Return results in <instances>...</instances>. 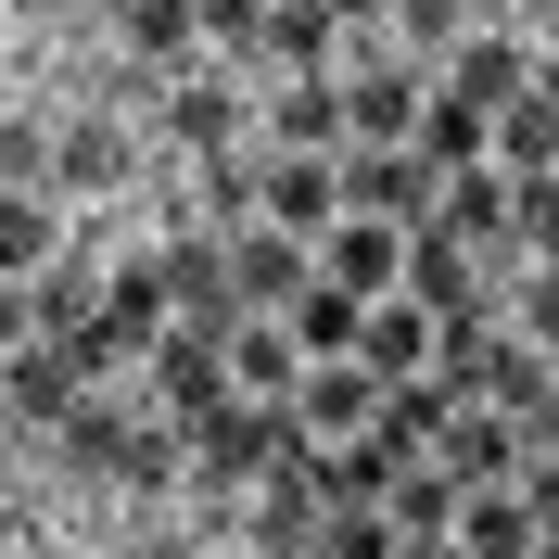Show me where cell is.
Wrapping results in <instances>:
<instances>
[{
	"label": "cell",
	"instance_id": "obj_1",
	"mask_svg": "<svg viewBox=\"0 0 559 559\" xmlns=\"http://www.w3.org/2000/svg\"><path fill=\"white\" fill-rule=\"evenodd\" d=\"M344 204L356 216H394V229H432L445 166H432L419 140H344Z\"/></svg>",
	"mask_w": 559,
	"mask_h": 559
},
{
	"label": "cell",
	"instance_id": "obj_2",
	"mask_svg": "<svg viewBox=\"0 0 559 559\" xmlns=\"http://www.w3.org/2000/svg\"><path fill=\"white\" fill-rule=\"evenodd\" d=\"M178 432H191V471H204V484H254V471H267L280 457V432H293V407H280V394H229V407H204V419H178Z\"/></svg>",
	"mask_w": 559,
	"mask_h": 559
},
{
	"label": "cell",
	"instance_id": "obj_3",
	"mask_svg": "<svg viewBox=\"0 0 559 559\" xmlns=\"http://www.w3.org/2000/svg\"><path fill=\"white\" fill-rule=\"evenodd\" d=\"M153 382H166V407L178 419H204V407H229V318H166V344H153Z\"/></svg>",
	"mask_w": 559,
	"mask_h": 559
},
{
	"label": "cell",
	"instance_id": "obj_4",
	"mask_svg": "<svg viewBox=\"0 0 559 559\" xmlns=\"http://www.w3.org/2000/svg\"><path fill=\"white\" fill-rule=\"evenodd\" d=\"M432 457H445V484L471 496V484H522V457H534V445H522V419L496 407V394H471V407L432 432Z\"/></svg>",
	"mask_w": 559,
	"mask_h": 559
},
{
	"label": "cell",
	"instance_id": "obj_5",
	"mask_svg": "<svg viewBox=\"0 0 559 559\" xmlns=\"http://www.w3.org/2000/svg\"><path fill=\"white\" fill-rule=\"evenodd\" d=\"M318 267L344 280V293H369V306H382V293H407V229H394V216H331V229H318Z\"/></svg>",
	"mask_w": 559,
	"mask_h": 559
},
{
	"label": "cell",
	"instance_id": "obj_6",
	"mask_svg": "<svg viewBox=\"0 0 559 559\" xmlns=\"http://www.w3.org/2000/svg\"><path fill=\"white\" fill-rule=\"evenodd\" d=\"M293 419H306V432H369V419H382V369H369V356H306Z\"/></svg>",
	"mask_w": 559,
	"mask_h": 559
},
{
	"label": "cell",
	"instance_id": "obj_7",
	"mask_svg": "<svg viewBox=\"0 0 559 559\" xmlns=\"http://www.w3.org/2000/svg\"><path fill=\"white\" fill-rule=\"evenodd\" d=\"M0 382H13V419H26V432H51V419H76V407H90V369H76L51 331L0 356Z\"/></svg>",
	"mask_w": 559,
	"mask_h": 559
},
{
	"label": "cell",
	"instance_id": "obj_8",
	"mask_svg": "<svg viewBox=\"0 0 559 559\" xmlns=\"http://www.w3.org/2000/svg\"><path fill=\"white\" fill-rule=\"evenodd\" d=\"M407 293H419L432 318H457V306H496L484 242H457V229H407Z\"/></svg>",
	"mask_w": 559,
	"mask_h": 559
},
{
	"label": "cell",
	"instance_id": "obj_9",
	"mask_svg": "<svg viewBox=\"0 0 559 559\" xmlns=\"http://www.w3.org/2000/svg\"><path fill=\"white\" fill-rule=\"evenodd\" d=\"M432 229H457V242H509V229H522V178L496 166H445V204H432Z\"/></svg>",
	"mask_w": 559,
	"mask_h": 559
},
{
	"label": "cell",
	"instance_id": "obj_10",
	"mask_svg": "<svg viewBox=\"0 0 559 559\" xmlns=\"http://www.w3.org/2000/svg\"><path fill=\"white\" fill-rule=\"evenodd\" d=\"M153 267H166V306L178 318H242V254H229V242L191 229V242H166Z\"/></svg>",
	"mask_w": 559,
	"mask_h": 559
},
{
	"label": "cell",
	"instance_id": "obj_11",
	"mask_svg": "<svg viewBox=\"0 0 559 559\" xmlns=\"http://www.w3.org/2000/svg\"><path fill=\"white\" fill-rule=\"evenodd\" d=\"M229 254H242V306H254V318H280V306L318 280V242H306V229H280V216H267V229H242Z\"/></svg>",
	"mask_w": 559,
	"mask_h": 559
},
{
	"label": "cell",
	"instance_id": "obj_12",
	"mask_svg": "<svg viewBox=\"0 0 559 559\" xmlns=\"http://www.w3.org/2000/svg\"><path fill=\"white\" fill-rule=\"evenodd\" d=\"M267 216L318 242V229L344 216V153H280V166H267Z\"/></svg>",
	"mask_w": 559,
	"mask_h": 559
},
{
	"label": "cell",
	"instance_id": "obj_13",
	"mask_svg": "<svg viewBox=\"0 0 559 559\" xmlns=\"http://www.w3.org/2000/svg\"><path fill=\"white\" fill-rule=\"evenodd\" d=\"M229 382L293 407V382H306V344H293V318H254V306L229 318Z\"/></svg>",
	"mask_w": 559,
	"mask_h": 559
},
{
	"label": "cell",
	"instance_id": "obj_14",
	"mask_svg": "<svg viewBox=\"0 0 559 559\" xmlns=\"http://www.w3.org/2000/svg\"><path fill=\"white\" fill-rule=\"evenodd\" d=\"M457 547H471V559H534V547H547V534H534V496L522 484H471V496H457Z\"/></svg>",
	"mask_w": 559,
	"mask_h": 559
},
{
	"label": "cell",
	"instance_id": "obj_15",
	"mask_svg": "<svg viewBox=\"0 0 559 559\" xmlns=\"http://www.w3.org/2000/svg\"><path fill=\"white\" fill-rule=\"evenodd\" d=\"M356 356H369L382 382H419V369H432V306H419V293H382L369 331H356Z\"/></svg>",
	"mask_w": 559,
	"mask_h": 559
},
{
	"label": "cell",
	"instance_id": "obj_16",
	"mask_svg": "<svg viewBox=\"0 0 559 559\" xmlns=\"http://www.w3.org/2000/svg\"><path fill=\"white\" fill-rule=\"evenodd\" d=\"M496 166L509 178H559V76H534L522 103L496 115Z\"/></svg>",
	"mask_w": 559,
	"mask_h": 559
},
{
	"label": "cell",
	"instance_id": "obj_17",
	"mask_svg": "<svg viewBox=\"0 0 559 559\" xmlns=\"http://www.w3.org/2000/svg\"><path fill=\"white\" fill-rule=\"evenodd\" d=\"M496 344H509V331H496L484 306H457V318H432V382H445L457 407H471V394L496 382Z\"/></svg>",
	"mask_w": 559,
	"mask_h": 559
},
{
	"label": "cell",
	"instance_id": "obj_18",
	"mask_svg": "<svg viewBox=\"0 0 559 559\" xmlns=\"http://www.w3.org/2000/svg\"><path fill=\"white\" fill-rule=\"evenodd\" d=\"M280 318H293V344H306V356H356V331H369V293H344V280L318 267Z\"/></svg>",
	"mask_w": 559,
	"mask_h": 559
},
{
	"label": "cell",
	"instance_id": "obj_19",
	"mask_svg": "<svg viewBox=\"0 0 559 559\" xmlns=\"http://www.w3.org/2000/svg\"><path fill=\"white\" fill-rule=\"evenodd\" d=\"M407 457H419V445H394L382 419H369V432H344V445H331V509H356V496H394V484H407Z\"/></svg>",
	"mask_w": 559,
	"mask_h": 559
},
{
	"label": "cell",
	"instance_id": "obj_20",
	"mask_svg": "<svg viewBox=\"0 0 559 559\" xmlns=\"http://www.w3.org/2000/svg\"><path fill=\"white\" fill-rule=\"evenodd\" d=\"M419 153H432V166H484V153H496V115L471 103V90H432V103H419Z\"/></svg>",
	"mask_w": 559,
	"mask_h": 559
},
{
	"label": "cell",
	"instance_id": "obj_21",
	"mask_svg": "<svg viewBox=\"0 0 559 559\" xmlns=\"http://www.w3.org/2000/svg\"><path fill=\"white\" fill-rule=\"evenodd\" d=\"M280 153H344L356 140V115H344V90H331V76H293V103H280Z\"/></svg>",
	"mask_w": 559,
	"mask_h": 559
},
{
	"label": "cell",
	"instance_id": "obj_22",
	"mask_svg": "<svg viewBox=\"0 0 559 559\" xmlns=\"http://www.w3.org/2000/svg\"><path fill=\"white\" fill-rule=\"evenodd\" d=\"M331 38H344L331 0H267V51H280L293 76H331Z\"/></svg>",
	"mask_w": 559,
	"mask_h": 559
},
{
	"label": "cell",
	"instance_id": "obj_23",
	"mask_svg": "<svg viewBox=\"0 0 559 559\" xmlns=\"http://www.w3.org/2000/svg\"><path fill=\"white\" fill-rule=\"evenodd\" d=\"M445 90H471V103H484V115H509V103H522V90H534V64H522V51H509V38H457V76H445Z\"/></svg>",
	"mask_w": 559,
	"mask_h": 559
},
{
	"label": "cell",
	"instance_id": "obj_24",
	"mask_svg": "<svg viewBox=\"0 0 559 559\" xmlns=\"http://www.w3.org/2000/svg\"><path fill=\"white\" fill-rule=\"evenodd\" d=\"M419 103H432V90H419V76H356V90H344V115H356V140H419Z\"/></svg>",
	"mask_w": 559,
	"mask_h": 559
},
{
	"label": "cell",
	"instance_id": "obj_25",
	"mask_svg": "<svg viewBox=\"0 0 559 559\" xmlns=\"http://www.w3.org/2000/svg\"><path fill=\"white\" fill-rule=\"evenodd\" d=\"M103 318H115V331H128V344H166V267H153V254H140V267H115V293H103Z\"/></svg>",
	"mask_w": 559,
	"mask_h": 559
},
{
	"label": "cell",
	"instance_id": "obj_26",
	"mask_svg": "<svg viewBox=\"0 0 559 559\" xmlns=\"http://www.w3.org/2000/svg\"><path fill=\"white\" fill-rule=\"evenodd\" d=\"M318 559H407V522H394L382 496H356V509H331V534H318Z\"/></svg>",
	"mask_w": 559,
	"mask_h": 559
},
{
	"label": "cell",
	"instance_id": "obj_27",
	"mask_svg": "<svg viewBox=\"0 0 559 559\" xmlns=\"http://www.w3.org/2000/svg\"><path fill=\"white\" fill-rule=\"evenodd\" d=\"M128 51H140V64H191V51H204L191 0H128Z\"/></svg>",
	"mask_w": 559,
	"mask_h": 559
},
{
	"label": "cell",
	"instance_id": "obj_28",
	"mask_svg": "<svg viewBox=\"0 0 559 559\" xmlns=\"http://www.w3.org/2000/svg\"><path fill=\"white\" fill-rule=\"evenodd\" d=\"M178 140H191V153H229V140H242L229 76H178Z\"/></svg>",
	"mask_w": 559,
	"mask_h": 559
},
{
	"label": "cell",
	"instance_id": "obj_29",
	"mask_svg": "<svg viewBox=\"0 0 559 559\" xmlns=\"http://www.w3.org/2000/svg\"><path fill=\"white\" fill-rule=\"evenodd\" d=\"M382 509H394L407 534H457V484H445V457H407V484H394Z\"/></svg>",
	"mask_w": 559,
	"mask_h": 559
},
{
	"label": "cell",
	"instance_id": "obj_30",
	"mask_svg": "<svg viewBox=\"0 0 559 559\" xmlns=\"http://www.w3.org/2000/svg\"><path fill=\"white\" fill-rule=\"evenodd\" d=\"M38 254H51V216H38V191H13V178H0V267L38 280Z\"/></svg>",
	"mask_w": 559,
	"mask_h": 559
},
{
	"label": "cell",
	"instance_id": "obj_31",
	"mask_svg": "<svg viewBox=\"0 0 559 559\" xmlns=\"http://www.w3.org/2000/svg\"><path fill=\"white\" fill-rule=\"evenodd\" d=\"M191 26H204L216 51H267V0H191Z\"/></svg>",
	"mask_w": 559,
	"mask_h": 559
},
{
	"label": "cell",
	"instance_id": "obj_32",
	"mask_svg": "<svg viewBox=\"0 0 559 559\" xmlns=\"http://www.w3.org/2000/svg\"><path fill=\"white\" fill-rule=\"evenodd\" d=\"M522 254L559 267V178H522Z\"/></svg>",
	"mask_w": 559,
	"mask_h": 559
},
{
	"label": "cell",
	"instance_id": "obj_33",
	"mask_svg": "<svg viewBox=\"0 0 559 559\" xmlns=\"http://www.w3.org/2000/svg\"><path fill=\"white\" fill-rule=\"evenodd\" d=\"M76 318H103V306H90L76 267H51V280H38V331H76Z\"/></svg>",
	"mask_w": 559,
	"mask_h": 559
},
{
	"label": "cell",
	"instance_id": "obj_34",
	"mask_svg": "<svg viewBox=\"0 0 559 559\" xmlns=\"http://www.w3.org/2000/svg\"><path fill=\"white\" fill-rule=\"evenodd\" d=\"M13 344H38V280L0 267V356H13Z\"/></svg>",
	"mask_w": 559,
	"mask_h": 559
},
{
	"label": "cell",
	"instance_id": "obj_35",
	"mask_svg": "<svg viewBox=\"0 0 559 559\" xmlns=\"http://www.w3.org/2000/svg\"><path fill=\"white\" fill-rule=\"evenodd\" d=\"M38 166H51V140H38V128H0V178H13V191H38Z\"/></svg>",
	"mask_w": 559,
	"mask_h": 559
},
{
	"label": "cell",
	"instance_id": "obj_36",
	"mask_svg": "<svg viewBox=\"0 0 559 559\" xmlns=\"http://www.w3.org/2000/svg\"><path fill=\"white\" fill-rule=\"evenodd\" d=\"M522 331H534V344H559V267L522 280Z\"/></svg>",
	"mask_w": 559,
	"mask_h": 559
},
{
	"label": "cell",
	"instance_id": "obj_37",
	"mask_svg": "<svg viewBox=\"0 0 559 559\" xmlns=\"http://www.w3.org/2000/svg\"><path fill=\"white\" fill-rule=\"evenodd\" d=\"M522 496H534V534H559V445L522 457Z\"/></svg>",
	"mask_w": 559,
	"mask_h": 559
},
{
	"label": "cell",
	"instance_id": "obj_38",
	"mask_svg": "<svg viewBox=\"0 0 559 559\" xmlns=\"http://www.w3.org/2000/svg\"><path fill=\"white\" fill-rule=\"evenodd\" d=\"M394 26H407V38H419V51H432V38H445V26H457V0H394Z\"/></svg>",
	"mask_w": 559,
	"mask_h": 559
},
{
	"label": "cell",
	"instance_id": "obj_39",
	"mask_svg": "<svg viewBox=\"0 0 559 559\" xmlns=\"http://www.w3.org/2000/svg\"><path fill=\"white\" fill-rule=\"evenodd\" d=\"M407 559H471V547H457V534H407Z\"/></svg>",
	"mask_w": 559,
	"mask_h": 559
},
{
	"label": "cell",
	"instance_id": "obj_40",
	"mask_svg": "<svg viewBox=\"0 0 559 559\" xmlns=\"http://www.w3.org/2000/svg\"><path fill=\"white\" fill-rule=\"evenodd\" d=\"M331 13H344V26H369V13H394V0H331Z\"/></svg>",
	"mask_w": 559,
	"mask_h": 559
},
{
	"label": "cell",
	"instance_id": "obj_41",
	"mask_svg": "<svg viewBox=\"0 0 559 559\" xmlns=\"http://www.w3.org/2000/svg\"><path fill=\"white\" fill-rule=\"evenodd\" d=\"M0 419H13V382H0Z\"/></svg>",
	"mask_w": 559,
	"mask_h": 559
},
{
	"label": "cell",
	"instance_id": "obj_42",
	"mask_svg": "<svg viewBox=\"0 0 559 559\" xmlns=\"http://www.w3.org/2000/svg\"><path fill=\"white\" fill-rule=\"evenodd\" d=\"M534 559H559V534H547V547H534Z\"/></svg>",
	"mask_w": 559,
	"mask_h": 559
},
{
	"label": "cell",
	"instance_id": "obj_43",
	"mask_svg": "<svg viewBox=\"0 0 559 559\" xmlns=\"http://www.w3.org/2000/svg\"><path fill=\"white\" fill-rule=\"evenodd\" d=\"M547 356H559V344H547Z\"/></svg>",
	"mask_w": 559,
	"mask_h": 559
}]
</instances>
